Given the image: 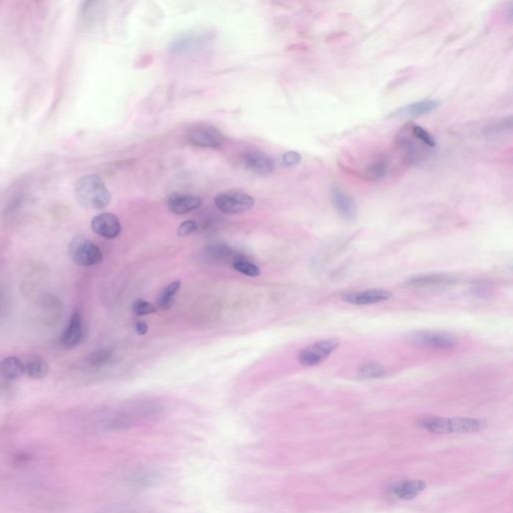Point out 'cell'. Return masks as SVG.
<instances>
[{"instance_id":"7c38bea8","label":"cell","mask_w":513,"mask_h":513,"mask_svg":"<svg viewBox=\"0 0 513 513\" xmlns=\"http://www.w3.org/2000/svg\"><path fill=\"white\" fill-rule=\"evenodd\" d=\"M441 101L437 99H426L422 101H415L402 106L394 113L395 117L402 119H415V117H423L429 115L438 110Z\"/></svg>"},{"instance_id":"44dd1931","label":"cell","mask_w":513,"mask_h":513,"mask_svg":"<svg viewBox=\"0 0 513 513\" xmlns=\"http://www.w3.org/2000/svg\"><path fill=\"white\" fill-rule=\"evenodd\" d=\"M182 283L180 281L173 282L168 284L166 288L159 293L157 299V307L163 310H168L174 304L177 292L181 289Z\"/></svg>"},{"instance_id":"9a60e30c","label":"cell","mask_w":513,"mask_h":513,"mask_svg":"<svg viewBox=\"0 0 513 513\" xmlns=\"http://www.w3.org/2000/svg\"><path fill=\"white\" fill-rule=\"evenodd\" d=\"M202 205V200L195 195L174 194L168 200V206L171 212L177 215H184L197 210Z\"/></svg>"},{"instance_id":"4dcf8cb0","label":"cell","mask_w":513,"mask_h":513,"mask_svg":"<svg viewBox=\"0 0 513 513\" xmlns=\"http://www.w3.org/2000/svg\"><path fill=\"white\" fill-rule=\"evenodd\" d=\"M148 330V325H146V323H144V322H137V325H135V331H137V333L139 335L146 334Z\"/></svg>"},{"instance_id":"5bb4252c","label":"cell","mask_w":513,"mask_h":513,"mask_svg":"<svg viewBox=\"0 0 513 513\" xmlns=\"http://www.w3.org/2000/svg\"><path fill=\"white\" fill-rule=\"evenodd\" d=\"M84 338V329L81 315L79 312H75L68 328L62 333L61 338L62 346L68 349H72L79 346Z\"/></svg>"},{"instance_id":"e0dca14e","label":"cell","mask_w":513,"mask_h":513,"mask_svg":"<svg viewBox=\"0 0 513 513\" xmlns=\"http://www.w3.org/2000/svg\"><path fill=\"white\" fill-rule=\"evenodd\" d=\"M426 486V483L422 481H404L395 484L391 490L397 499L411 501L424 492Z\"/></svg>"},{"instance_id":"7402d4cb","label":"cell","mask_w":513,"mask_h":513,"mask_svg":"<svg viewBox=\"0 0 513 513\" xmlns=\"http://www.w3.org/2000/svg\"><path fill=\"white\" fill-rule=\"evenodd\" d=\"M358 375L363 379L381 378L385 375V369L381 364L376 363V362H370V363L364 364L359 368Z\"/></svg>"},{"instance_id":"cb8c5ba5","label":"cell","mask_w":513,"mask_h":513,"mask_svg":"<svg viewBox=\"0 0 513 513\" xmlns=\"http://www.w3.org/2000/svg\"><path fill=\"white\" fill-rule=\"evenodd\" d=\"M233 267L238 272L241 274L246 275L249 277H258L261 274L259 267L255 265V264L251 263V262L246 261L245 259L242 258H237L234 262H233Z\"/></svg>"},{"instance_id":"277c9868","label":"cell","mask_w":513,"mask_h":513,"mask_svg":"<svg viewBox=\"0 0 513 513\" xmlns=\"http://www.w3.org/2000/svg\"><path fill=\"white\" fill-rule=\"evenodd\" d=\"M409 343L418 347L432 348V349L448 350L456 347L458 340L452 334L432 331H417L407 335L406 338Z\"/></svg>"},{"instance_id":"d4e9b609","label":"cell","mask_w":513,"mask_h":513,"mask_svg":"<svg viewBox=\"0 0 513 513\" xmlns=\"http://www.w3.org/2000/svg\"><path fill=\"white\" fill-rule=\"evenodd\" d=\"M97 513H139L135 506L126 503H115L104 506Z\"/></svg>"},{"instance_id":"d6986e66","label":"cell","mask_w":513,"mask_h":513,"mask_svg":"<svg viewBox=\"0 0 513 513\" xmlns=\"http://www.w3.org/2000/svg\"><path fill=\"white\" fill-rule=\"evenodd\" d=\"M389 163L386 159H379L372 162L365 166L363 171V177L369 182H379L386 177Z\"/></svg>"},{"instance_id":"5b68a950","label":"cell","mask_w":513,"mask_h":513,"mask_svg":"<svg viewBox=\"0 0 513 513\" xmlns=\"http://www.w3.org/2000/svg\"><path fill=\"white\" fill-rule=\"evenodd\" d=\"M339 345L340 343L337 339L321 340L304 348L298 355V360L301 365L306 366V367L320 365L326 361L334 351L337 350Z\"/></svg>"},{"instance_id":"9c48e42d","label":"cell","mask_w":513,"mask_h":513,"mask_svg":"<svg viewBox=\"0 0 513 513\" xmlns=\"http://www.w3.org/2000/svg\"><path fill=\"white\" fill-rule=\"evenodd\" d=\"M393 297L392 293L383 289H370V290L355 291L347 293L342 297L344 302L352 305L366 306L388 301Z\"/></svg>"},{"instance_id":"83f0119b","label":"cell","mask_w":513,"mask_h":513,"mask_svg":"<svg viewBox=\"0 0 513 513\" xmlns=\"http://www.w3.org/2000/svg\"><path fill=\"white\" fill-rule=\"evenodd\" d=\"M302 155L298 152L294 151H290V152L285 153L282 157V162L285 166L288 168H292V166H296L298 164L301 163Z\"/></svg>"},{"instance_id":"ffe728a7","label":"cell","mask_w":513,"mask_h":513,"mask_svg":"<svg viewBox=\"0 0 513 513\" xmlns=\"http://www.w3.org/2000/svg\"><path fill=\"white\" fill-rule=\"evenodd\" d=\"M26 367V373L28 375V377L31 379L41 380L46 378L48 376V371H50V366L44 361L43 359L31 358L24 364Z\"/></svg>"},{"instance_id":"30bf717a","label":"cell","mask_w":513,"mask_h":513,"mask_svg":"<svg viewBox=\"0 0 513 513\" xmlns=\"http://www.w3.org/2000/svg\"><path fill=\"white\" fill-rule=\"evenodd\" d=\"M188 139L194 146L201 148H220L224 144V135L213 126H197L188 135Z\"/></svg>"},{"instance_id":"f1b7e54d","label":"cell","mask_w":513,"mask_h":513,"mask_svg":"<svg viewBox=\"0 0 513 513\" xmlns=\"http://www.w3.org/2000/svg\"><path fill=\"white\" fill-rule=\"evenodd\" d=\"M197 229V223L195 221H192V220H188V221H185L180 225L179 229H177V234L181 237L188 236V235L193 234V233L195 232Z\"/></svg>"},{"instance_id":"4fadbf2b","label":"cell","mask_w":513,"mask_h":513,"mask_svg":"<svg viewBox=\"0 0 513 513\" xmlns=\"http://www.w3.org/2000/svg\"><path fill=\"white\" fill-rule=\"evenodd\" d=\"M456 282L455 277L447 274L419 275L410 278L406 285L414 289L441 288L453 285Z\"/></svg>"},{"instance_id":"3957f363","label":"cell","mask_w":513,"mask_h":513,"mask_svg":"<svg viewBox=\"0 0 513 513\" xmlns=\"http://www.w3.org/2000/svg\"><path fill=\"white\" fill-rule=\"evenodd\" d=\"M68 255L73 263L81 267H92L103 261V252L90 240L75 237L68 245Z\"/></svg>"},{"instance_id":"8992f818","label":"cell","mask_w":513,"mask_h":513,"mask_svg":"<svg viewBox=\"0 0 513 513\" xmlns=\"http://www.w3.org/2000/svg\"><path fill=\"white\" fill-rule=\"evenodd\" d=\"M215 205L225 214H242L248 212L254 206L255 200L245 193L226 192L217 195Z\"/></svg>"},{"instance_id":"603a6c76","label":"cell","mask_w":513,"mask_h":513,"mask_svg":"<svg viewBox=\"0 0 513 513\" xmlns=\"http://www.w3.org/2000/svg\"><path fill=\"white\" fill-rule=\"evenodd\" d=\"M411 135L419 143L427 146V148H432L436 146V141H435L434 137L429 132H427L425 128L418 126V124L412 126V128H411Z\"/></svg>"},{"instance_id":"ac0fdd59","label":"cell","mask_w":513,"mask_h":513,"mask_svg":"<svg viewBox=\"0 0 513 513\" xmlns=\"http://www.w3.org/2000/svg\"><path fill=\"white\" fill-rule=\"evenodd\" d=\"M26 373L24 363L17 357L10 356L0 362V376L6 380L21 378Z\"/></svg>"},{"instance_id":"f546056e","label":"cell","mask_w":513,"mask_h":513,"mask_svg":"<svg viewBox=\"0 0 513 513\" xmlns=\"http://www.w3.org/2000/svg\"><path fill=\"white\" fill-rule=\"evenodd\" d=\"M512 130V117H505L493 128L494 133H504Z\"/></svg>"},{"instance_id":"6da1fadb","label":"cell","mask_w":513,"mask_h":513,"mask_svg":"<svg viewBox=\"0 0 513 513\" xmlns=\"http://www.w3.org/2000/svg\"><path fill=\"white\" fill-rule=\"evenodd\" d=\"M79 205L92 210H103L110 205L112 195L103 180L97 175H84L75 186Z\"/></svg>"},{"instance_id":"4316f807","label":"cell","mask_w":513,"mask_h":513,"mask_svg":"<svg viewBox=\"0 0 513 513\" xmlns=\"http://www.w3.org/2000/svg\"><path fill=\"white\" fill-rule=\"evenodd\" d=\"M112 358V353L108 350L97 351L93 353L90 357V363L93 366H103L104 364L108 363Z\"/></svg>"},{"instance_id":"484cf974","label":"cell","mask_w":513,"mask_h":513,"mask_svg":"<svg viewBox=\"0 0 513 513\" xmlns=\"http://www.w3.org/2000/svg\"><path fill=\"white\" fill-rule=\"evenodd\" d=\"M133 311L137 316H146V315L157 312V308L153 304L148 303L144 300H137L133 304Z\"/></svg>"},{"instance_id":"ba28073f","label":"cell","mask_w":513,"mask_h":513,"mask_svg":"<svg viewBox=\"0 0 513 513\" xmlns=\"http://www.w3.org/2000/svg\"><path fill=\"white\" fill-rule=\"evenodd\" d=\"M330 197L335 210L340 216L348 222H353L358 217V208L353 197L338 186L330 188Z\"/></svg>"},{"instance_id":"52a82bcc","label":"cell","mask_w":513,"mask_h":513,"mask_svg":"<svg viewBox=\"0 0 513 513\" xmlns=\"http://www.w3.org/2000/svg\"><path fill=\"white\" fill-rule=\"evenodd\" d=\"M124 483L133 490H148L155 487L162 481V474L148 466H135L124 475Z\"/></svg>"},{"instance_id":"2e32d148","label":"cell","mask_w":513,"mask_h":513,"mask_svg":"<svg viewBox=\"0 0 513 513\" xmlns=\"http://www.w3.org/2000/svg\"><path fill=\"white\" fill-rule=\"evenodd\" d=\"M246 168L253 174L269 175L274 171V163L267 155L260 152H251L245 155Z\"/></svg>"},{"instance_id":"8fae6325","label":"cell","mask_w":513,"mask_h":513,"mask_svg":"<svg viewBox=\"0 0 513 513\" xmlns=\"http://www.w3.org/2000/svg\"><path fill=\"white\" fill-rule=\"evenodd\" d=\"M92 229L95 234L104 239H115L122 232L119 217L112 213H103L93 217Z\"/></svg>"},{"instance_id":"7a4b0ae2","label":"cell","mask_w":513,"mask_h":513,"mask_svg":"<svg viewBox=\"0 0 513 513\" xmlns=\"http://www.w3.org/2000/svg\"><path fill=\"white\" fill-rule=\"evenodd\" d=\"M419 425L434 434H449V433H475L486 427L485 422L475 418H444V417H428L422 419Z\"/></svg>"}]
</instances>
